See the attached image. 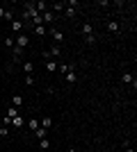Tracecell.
<instances>
[{
    "instance_id": "20",
    "label": "cell",
    "mask_w": 137,
    "mask_h": 152,
    "mask_svg": "<svg viewBox=\"0 0 137 152\" xmlns=\"http://www.w3.org/2000/svg\"><path fill=\"white\" fill-rule=\"evenodd\" d=\"M39 145H41V150H48V148H50V141L48 139H39Z\"/></svg>"
},
{
    "instance_id": "18",
    "label": "cell",
    "mask_w": 137,
    "mask_h": 152,
    "mask_svg": "<svg viewBox=\"0 0 137 152\" xmlns=\"http://www.w3.org/2000/svg\"><path fill=\"white\" fill-rule=\"evenodd\" d=\"M12 125L14 127H23V118H21V116H14V118H12Z\"/></svg>"
},
{
    "instance_id": "34",
    "label": "cell",
    "mask_w": 137,
    "mask_h": 152,
    "mask_svg": "<svg viewBox=\"0 0 137 152\" xmlns=\"http://www.w3.org/2000/svg\"><path fill=\"white\" fill-rule=\"evenodd\" d=\"M0 73H2V66H0Z\"/></svg>"
},
{
    "instance_id": "21",
    "label": "cell",
    "mask_w": 137,
    "mask_h": 152,
    "mask_svg": "<svg viewBox=\"0 0 137 152\" xmlns=\"http://www.w3.org/2000/svg\"><path fill=\"white\" fill-rule=\"evenodd\" d=\"M12 50H14V59H19L21 55H23V48H19V45H14Z\"/></svg>"
},
{
    "instance_id": "28",
    "label": "cell",
    "mask_w": 137,
    "mask_h": 152,
    "mask_svg": "<svg viewBox=\"0 0 137 152\" xmlns=\"http://www.w3.org/2000/svg\"><path fill=\"white\" fill-rule=\"evenodd\" d=\"M32 25L34 27H37V25H44V23H41V16H34V18H32Z\"/></svg>"
},
{
    "instance_id": "14",
    "label": "cell",
    "mask_w": 137,
    "mask_h": 152,
    "mask_svg": "<svg viewBox=\"0 0 137 152\" xmlns=\"http://www.w3.org/2000/svg\"><path fill=\"white\" fill-rule=\"evenodd\" d=\"M46 70H48V73H55V70H57V61H50V59H48V61H46Z\"/></svg>"
},
{
    "instance_id": "17",
    "label": "cell",
    "mask_w": 137,
    "mask_h": 152,
    "mask_svg": "<svg viewBox=\"0 0 137 152\" xmlns=\"http://www.w3.org/2000/svg\"><path fill=\"white\" fill-rule=\"evenodd\" d=\"M27 127H30V129H37V127H39V121H37V118H30V121H27Z\"/></svg>"
},
{
    "instance_id": "23",
    "label": "cell",
    "mask_w": 137,
    "mask_h": 152,
    "mask_svg": "<svg viewBox=\"0 0 137 152\" xmlns=\"http://www.w3.org/2000/svg\"><path fill=\"white\" fill-rule=\"evenodd\" d=\"M64 14L69 16V18H73V16H76V9H71V7H64Z\"/></svg>"
},
{
    "instance_id": "31",
    "label": "cell",
    "mask_w": 137,
    "mask_h": 152,
    "mask_svg": "<svg viewBox=\"0 0 137 152\" xmlns=\"http://www.w3.org/2000/svg\"><path fill=\"white\" fill-rule=\"evenodd\" d=\"M0 18H5V9L2 7H0Z\"/></svg>"
},
{
    "instance_id": "33",
    "label": "cell",
    "mask_w": 137,
    "mask_h": 152,
    "mask_svg": "<svg viewBox=\"0 0 137 152\" xmlns=\"http://www.w3.org/2000/svg\"><path fill=\"white\" fill-rule=\"evenodd\" d=\"M66 152H78V150H76V148H69V150H66Z\"/></svg>"
},
{
    "instance_id": "15",
    "label": "cell",
    "mask_w": 137,
    "mask_h": 152,
    "mask_svg": "<svg viewBox=\"0 0 137 152\" xmlns=\"http://www.w3.org/2000/svg\"><path fill=\"white\" fill-rule=\"evenodd\" d=\"M23 70H25V75H32V70H34L32 61H23Z\"/></svg>"
},
{
    "instance_id": "26",
    "label": "cell",
    "mask_w": 137,
    "mask_h": 152,
    "mask_svg": "<svg viewBox=\"0 0 137 152\" xmlns=\"http://www.w3.org/2000/svg\"><path fill=\"white\" fill-rule=\"evenodd\" d=\"M7 134H9V129H7L5 125H0V139H2V136H7Z\"/></svg>"
},
{
    "instance_id": "13",
    "label": "cell",
    "mask_w": 137,
    "mask_h": 152,
    "mask_svg": "<svg viewBox=\"0 0 137 152\" xmlns=\"http://www.w3.org/2000/svg\"><path fill=\"white\" fill-rule=\"evenodd\" d=\"M64 80H66L69 84H73V82H76V80H78V77H76V68H73V70H69V73L64 75Z\"/></svg>"
},
{
    "instance_id": "27",
    "label": "cell",
    "mask_w": 137,
    "mask_h": 152,
    "mask_svg": "<svg viewBox=\"0 0 137 152\" xmlns=\"http://www.w3.org/2000/svg\"><path fill=\"white\" fill-rule=\"evenodd\" d=\"M85 41H87V43H96V37H94V34H87Z\"/></svg>"
},
{
    "instance_id": "32",
    "label": "cell",
    "mask_w": 137,
    "mask_h": 152,
    "mask_svg": "<svg viewBox=\"0 0 137 152\" xmlns=\"http://www.w3.org/2000/svg\"><path fill=\"white\" fill-rule=\"evenodd\" d=\"M126 152H135V150H133V148H130V145H128V148H126Z\"/></svg>"
},
{
    "instance_id": "5",
    "label": "cell",
    "mask_w": 137,
    "mask_h": 152,
    "mask_svg": "<svg viewBox=\"0 0 137 152\" xmlns=\"http://www.w3.org/2000/svg\"><path fill=\"white\" fill-rule=\"evenodd\" d=\"M34 7H37V12H39V14L48 12V2H46V0H37V2H34Z\"/></svg>"
},
{
    "instance_id": "19",
    "label": "cell",
    "mask_w": 137,
    "mask_h": 152,
    "mask_svg": "<svg viewBox=\"0 0 137 152\" xmlns=\"http://www.w3.org/2000/svg\"><path fill=\"white\" fill-rule=\"evenodd\" d=\"M82 34H85V37L87 34H94V27H91L89 23H85V25H82Z\"/></svg>"
},
{
    "instance_id": "1",
    "label": "cell",
    "mask_w": 137,
    "mask_h": 152,
    "mask_svg": "<svg viewBox=\"0 0 137 152\" xmlns=\"http://www.w3.org/2000/svg\"><path fill=\"white\" fill-rule=\"evenodd\" d=\"M14 43L19 45V48H23V50H25L27 45H30V39H27V34H23V32H21L19 37H16V41H14Z\"/></svg>"
},
{
    "instance_id": "16",
    "label": "cell",
    "mask_w": 137,
    "mask_h": 152,
    "mask_svg": "<svg viewBox=\"0 0 137 152\" xmlns=\"http://www.w3.org/2000/svg\"><path fill=\"white\" fill-rule=\"evenodd\" d=\"M34 34L37 37H46V25H37L34 27Z\"/></svg>"
},
{
    "instance_id": "10",
    "label": "cell",
    "mask_w": 137,
    "mask_h": 152,
    "mask_svg": "<svg viewBox=\"0 0 137 152\" xmlns=\"http://www.w3.org/2000/svg\"><path fill=\"white\" fill-rule=\"evenodd\" d=\"M41 127H44V129H50L53 127V118L50 116H44V118H41Z\"/></svg>"
},
{
    "instance_id": "8",
    "label": "cell",
    "mask_w": 137,
    "mask_h": 152,
    "mask_svg": "<svg viewBox=\"0 0 137 152\" xmlns=\"http://www.w3.org/2000/svg\"><path fill=\"white\" fill-rule=\"evenodd\" d=\"M34 136H37V139H48V129H44V127H37V129H34Z\"/></svg>"
},
{
    "instance_id": "24",
    "label": "cell",
    "mask_w": 137,
    "mask_h": 152,
    "mask_svg": "<svg viewBox=\"0 0 137 152\" xmlns=\"http://www.w3.org/2000/svg\"><path fill=\"white\" fill-rule=\"evenodd\" d=\"M50 57H59V45H53L50 48Z\"/></svg>"
},
{
    "instance_id": "6",
    "label": "cell",
    "mask_w": 137,
    "mask_h": 152,
    "mask_svg": "<svg viewBox=\"0 0 137 152\" xmlns=\"http://www.w3.org/2000/svg\"><path fill=\"white\" fill-rule=\"evenodd\" d=\"M48 7H50V9H53V14H62V12H64V2H55V5H48Z\"/></svg>"
},
{
    "instance_id": "12",
    "label": "cell",
    "mask_w": 137,
    "mask_h": 152,
    "mask_svg": "<svg viewBox=\"0 0 137 152\" xmlns=\"http://www.w3.org/2000/svg\"><path fill=\"white\" fill-rule=\"evenodd\" d=\"M12 107H16V109L23 107V95H14L12 98Z\"/></svg>"
},
{
    "instance_id": "7",
    "label": "cell",
    "mask_w": 137,
    "mask_h": 152,
    "mask_svg": "<svg viewBox=\"0 0 137 152\" xmlns=\"http://www.w3.org/2000/svg\"><path fill=\"white\" fill-rule=\"evenodd\" d=\"M121 82H124V84H133V86H135V77H133L130 75V73H124V75H121Z\"/></svg>"
},
{
    "instance_id": "4",
    "label": "cell",
    "mask_w": 137,
    "mask_h": 152,
    "mask_svg": "<svg viewBox=\"0 0 137 152\" xmlns=\"http://www.w3.org/2000/svg\"><path fill=\"white\" fill-rule=\"evenodd\" d=\"M50 37L55 39V41H57V43H62V41H64V34H62V32H59L57 27H53V30H50Z\"/></svg>"
},
{
    "instance_id": "2",
    "label": "cell",
    "mask_w": 137,
    "mask_h": 152,
    "mask_svg": "<svg viewBox=\"0 0 137 152\" xmlns=\"http://www.w3.org/2000/svg\"><path fill=\"white\" fill-rule=\"evenodd\" d=\"M9 27H12V30L16 32V34H21V32H23V27H25V25H23V20L14 18V20H12V25H9Z\"/></svg>"
},
{
    "instance_id": "29",
    "label": "cell",
    "mask_w": 137,
    "mask_h": 152,
    "mask_svg": "<svg viewBox=\"0 0 137 152\" xmlns=\"http://www.w3.org/2000/svg\"><path fill=\"white\" fill-rule=\"evenodd\" d=\"M25 84H27V86H32V84H34V77L32 75H25Z\"/></svg>"
},
{
    "instance_id": "9",
    "label": "cell",
    "mask_w": 137,
    "mask_h": 152,
    "mask_svg": "<svg viewBox=\"0 0 137 152\" xmlns=\"http://www.w3.org/2000/svg\"><path fill=\"white\" fill-rule=\"evenodd\" d=\"M119 30H121V25H119L117 20H110V23H107V32H114V34H117Z\"/></svg>"
},
{
    "instance_id": "3",
    "label": "cell",
    "mask_w": 137,
    "mask_h": 152,
    "mask_svg": "<svg viewBox=\"0 0 137 152\" xmlns=\"http://www.w3.org/2000/svg\"><path fill=\"white\" fill-rule=\"evenodd\" d=\"M39 16H41V23H53V20H55V14H53L50 9L44 12V14H39Z\"/></svg>"
},
{
    "instance_id": "30",
    "label": "cell",
    "mask_w": 137,
    "mask_h": 152,
    "mask_svg": "<svg viewBox=\"0 0 137 152\" xmlns=\"http://www.w3.org/2000/svg\"><path fill=\"white\" fill-rule=\"evenodd\" d=\"M5 20H14V14L9 9H5Z\"/></svg>"
},
{
    "instance_id": "11",
    "label": "cell",
    "mask_w": 137,
    "mask_h": 152,
    "mask_svg": "<svg viewBox=\"0 0 137 152\" xmlns=\"http://www.w3.org/2000/svg\"><path fill=\"white\" fill-rule=\"evenodd\" d=\"M57 68H59V73H62V75H66L69 70H73V64H59Z\"/></svg>"
},
{
    "instance_id": "25",
    "label": "cell",
    "mask_w": 137,
    "mask_h": 152,
    "mask_svg": "<svg viewBox=\"0 0 137 152\" xmlns=\"http://www.w3.org/2000/svg\"><path fill=\"white\" fill-rule=\"evenodd\" d=\"M5 45H7V48H14L16 43H14V39H12V37H5Z\"/></svg>"
},
{
    "instance_id": "22",
    "label": "cell",
    "mask_w": 137,
    "mask_h": 152,
    "mask_svg": "<svg viewBox=\"0 0 137 152\" xmlns=\"http://www.w3.org/2000/svg\"><path fill=\"white\" fill-rule=\"evenodd\" d=\"M7 116H9V118L19 116V109H16V107H9V109H7Z\"/></svg>"
}]
</instances>
